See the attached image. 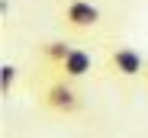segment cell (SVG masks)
Masks as SVG:
<instances>
[{
  "instance_id": "6da1fadb",
  "label": "cell",
  "mask_w": 148,
  "mask_h": 138,
  "mask_svg": "<svg viewBox=\"0 0 148 138\" xmlns=\"http://www.w3.org/2000/svg\"><path fill=\"white\" fill-rule=\"evenodd\" d=\"M42 106L52 109V112H61V116H71V112L81 109V97H77V90L71 87L68 77H58V80H52V84L45 87Z\"/></svg>"
},
{
  "instance_id": "7a4b0ae2",
  "label": "cell",
  "mask_w": 148,
  "mask_h": 138,
  "mask_svg": "<svg viewBox=\"0 0 148 138\" xmlns=\"http://www.w3.org/2000/svg\"><path fill=\"white\" fill-rule=\"evenodd\" d=\"M61 22L68 29H93L97 22H100V7L90 3V0H64V7H61Z\"/></svg>"
},
{
  "instance_id": "3957f363",
  "label": "cell",
  "mask_w": 148,
  "mask_h": 138,
  "mask_svg": "<svg viewBox=\"0 0 148 138\" xmlns=\"http://www.w3.org/2000/svg\"><path fill=\"white\" fill-rule=\"evenodd\" d=\"M106 71L116 74V77H138L145 71V58L135 48H129V45H119V48H113L110 58H106Z\"/></svg>"
},
{
  "instance_id": "277c9868",
  "label": "cell",
  "mask_w": 148,
  "mask_h": 138,
  "mask_svg": "<svg viewBox=\"0 0 148 138\" xmlns=\"http://www.w3.org/2000/svg\"><path fill=\"white\" fill-rule=\"evenodd\" d=\"M90 67H93V58H90V52H84V48H71V55L55 67L58 71V77H68V80H81V77H87L90 74Z\"/></svg>"
},
{
  "instance_id": "5b68a950",
  "label": "cell",
  "mask_w": 148,
  "mask_h": 138,
  "mask_svg": "<svg viewBox=\"0 0 148 138\" xmlns=\"http://www.w3.org/2000/svg\"><path fill=\"white\" fill-rule=\"evenodd\" d=\"M42 58H45V64L48 67H58L68 55H71V42H64V39H52V42H42Z\"/></svg>"
},
{
  "instance_id": "8992f818",
  "label": "cell",
  "mask_w": 148,
  "mask_h": 138,
  "mask_svg": "<svg viewBox=\"0 0 148 138\" xmlns=\"http://www.w3.org/2000/svg\"><path fill=\"white\" fill-rule=\"evenodd\" d=\"M13 84H16V67H13V64H3V67H0V90L10 93Z\"/></svg>"
}]
</instances>
